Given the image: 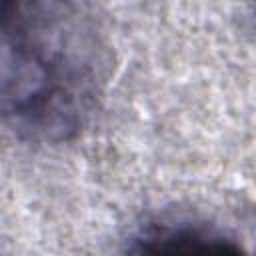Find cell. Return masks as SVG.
I'll list each match as a JSON object with an SVG mask.
<instances>
[{
    "label": "cell",
    "instance_id": "1",
    "mask_svg": "<svg viewBox=\"0 0 256 256\" xmlns=\"http://www.w3.org/2000/svg\"><path fill=\"white\" fill-rule=\"evenodd\" d=\"M80 26L56 6L16 4L2 16V110L20 134L58 140L74 132L94 72Z\"/></svg>",
    "mask_w": 256,
    "mask_h": 256
},
{
    "label": "cell",
    "instance_id": "2",
    "mask_svg": "<svg viewBox=\"0 0 256 256\" xmlns=\"http://www.w3.org/2000/svg\"><path fill=\"white\" fill-rule=\"evenodd\" d=\"M128 256H246L222 232L198 224H160L142 232Z\"/></svg>",
    "mask_w": 256,
    "mask_h": 256
}]
</instances>
